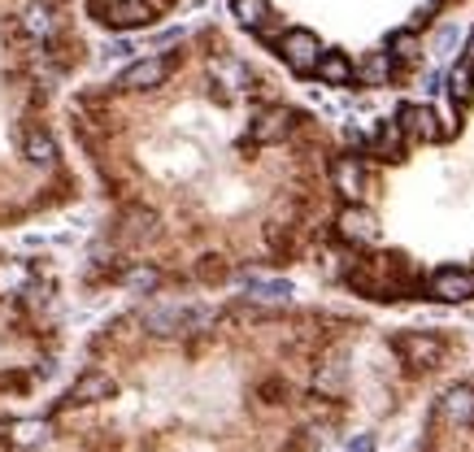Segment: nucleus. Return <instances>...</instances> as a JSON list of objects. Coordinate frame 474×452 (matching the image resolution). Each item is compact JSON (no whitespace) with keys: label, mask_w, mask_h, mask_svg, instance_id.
<instances>
[{"label":"nucleus","mask_w":474,"mask_h":452,"mask_svg":"<svg viewBox=\"0 0 474 452\" xmlns=\"http://www.w3.org/2000/svg\"><path fill=\"white\" fill-rule=\"evenodd\" d=\"M466 62H474V35L466 39Z\"/></svg>","instance_id":"obj_29"},{"label":"nucleus","mask_w":474,"mask_h":452,"mask_svg":"<svg viewBox=\"0 0 474 452\" xmlns=\"http://www.w3.org/2000/svg\"><path fill=\"white\" fill-rule=\"evenodd\" d=\"M244 291H248V300H262V305H287L296 296L287 279H244Z\"/></svg>","instance_id":"obj_10"},{"label":"nucleus","mask_w":474,"mask_h":452,"mask_svg":"<svg viewBox=\"0 0 474 452\" xmlns=\"http://www.w3.org/2000/svg\"><path fill=\"white\" fill-rule=\"evenodd\" d=\"M209 74H213V79H222V83H227V92H244V88H248V70H244L239 62H231V57L209 62Z\"/></svg>","instance_id":"obj_18"},{"label":"nucleus","mask_w":474,"mask_h":452,"mask_svg":"<svg viewBox=\"0 0 474 452\" xmlns=\"http://www.w3.org/2000/svg\"><path fill=\"white\" fill-rule=\"evenodd\" d=\"M448 96L453 105H466L474 96V62H457L448 70Z\"/></svg>","instance_id":"obj_16"},{"label":"nucleus","mask_w":474,"mask_h":452,"mask_svg":"<svg viewBox=\"0 0 474 452\" xmlns=\"http://www.w3.org/2000/svg\"><path fill=\"white\" fill-rule=\"evenodd\" d=\"M96 9L104 13V22H113V27H144L153 18L144 0H109V4H96Z\"/></svg>","instance_id":"obj_9"},{"label":"nucleus","mask_w":474,"mask_h":452,"mask_svg":"<svg viewBox=\"0 0 474 452\" xmlns=\"http://www.w3.org/2000/svg\"><path fill=\"white\" fill-rule=\"evenodd\" d=\"M318 79H322L327 88H348V83L357 79V70H353V62H348L344 53H322V62H318Z\"/></svg>","instance_id":"obj_13"},{"label":"nucleus","mask_w":474,"mask_h":452,"mask_svg":"<svg viewBox=\"0 0 474 452\" xmlns=\"http://www.w3.org/2000/svg\"><path fill=\"white\" fill-rule=\"evenodd\" d=\"M127 288L153 291V288H157V270H131V274H127Z\"/></svg>","instance_id":"obj_25"},{"label":"nucleus","mask_w":474,"mask_h":452,"mask_svg":"<svg viewBox=\"0 0 474 452\" xmlns=\"http://www.w3.org/2000/svg\"><path fill=\"white\" fill-rule=\"evenodd\" d=\"M179 35H183V31H162V35H157V39H153V44H174Z\"/></svg>","instance_id":"obj_28"},{"label":"nucleus","mask_w":474,"mask_h":452,"mask_svg":"<svg viewBox=\"0 0 474 452\" xmlns=\"http://www.w3.org/2000/svg\"><path fill=\"white\" fill-rule=\"evenodd\" d=\"M344 452H378V444H374V435H353L344 444Z\"/></svg>","instance_id":"obj_27"},{"label":"nucleus","mask_w":474,"mask_h":452,"mask_svg":"<svg viewBox=\"0 0 474 452\" xmlns=\"http://www.w3.org/2000/svg\"><path fill=\"white\" fill-rule=\"evenodd\" d=\"M336 226L348 244H374V239H378V222H374L370 209H362V205H348L336 218Z\"/></svg>","instance_id":"obj_3"},{"label":"nucleus","mask_w":474,"mask_h":452,"mask_svg":"<svg viewBox=\"0 0 474 452\" xmlns=\"http://www.w3.org/2000/svg\"><path fill=\"white\" fill-rule=\"evenodd\" d=\"M357 79L366 83V88H383L387 79H392V53H370L362 70H357Z\"/></svg>","instance_id":"obj_17"},{"label":"nucleus","mask_w":474,"mask_h":452,"mask_svg":"<svg viewBox=\"0 0 474 452\" xmlns=\"http://www.w3.org/2000/svg\"><path fill=\"white\" fill-rule=\"evenodd\" d=\"M431 296L444 300V305H462L474 296V270H462V265H444L431 274Z\"/></svg>","instance_id":"obj_2"},{"label":"nucleus","mask_w":474,"mask_h":452,"mask_svg":"<svg viewBox=\"0 0 474 452\" xmlns=\"http://www.w3.org/2000/svg\"><path fill=\"white\" fill-rule=\"evenodd\" d=\"M396 122L405 127V135H413V139H427V144H431V139H440V135H444L440 118H436V113H431L427 105H405V109L396 113Z\"/></svg>","instance_id":"obj_5"},{"label":"nucleus","mask_w":474,"mask_h":452,"mask_svg":"<svg viewBox=\"0 0 474 452\" xmlns=\"http://www.w3.org/2000/svg\"><path fill=\"white\" fill-rule=\"evenodd\" d=\"M462 39H466V31H462L457 22H444L440 31H436V39H431V57H436V62H448V57L462 48Z\"/></svg>","instance_id":"obj_19"},{"label":"nucleus","mask_w":474,"mask_h":452,"mask_svg":"<svg viewBox=\"0 0 474 452\" xmlns=\"http://www.w3.org/2000/svg\"><path fill=\"white\" fill-rule=\"evenodd\" d=\"M392 57H401V62H418V57H422L418 35H413V31H396V35H392Z\"/></svg>","instance_id":"obj_22"},{"label":"nucleus","mask_w":474,"mask_h":452,"mask_svg":"<svg viewBox=\"0 0 474 452\" xmlns=\"http://www.w3.org/2000/svg\"><path fill=\"white\" fill-rule=\"evenodd\" d=\"M48 439V426L44 422H18L13 426V444H44Z\"/></svg>","instance_id":"obj_23"},{"label":"nucleus","mask_w":474,"mask_h":452,"mask_svg":"<svg viewBox=\"0 0 474 452\" xmlns=\"http://www.w3.org/2000/svg\"><path fill=\"white\" fill-rule=\"evenodd\" d=\"M170 74V62L166 57H144V62L127 65V74H122V88H131V92H148V88H162Z\"/></svg>","instance_id":"obj_4"},{"label":"nucleus","mask_w":474,"mask_h":452,"mask_svg":"<svg viewBox=\"0 0 474 452\" xmlns=\"http://www.w3.org/2000/svg\"><path fill=\"white\" fill-rule=\"evenodd\" d=\"M287 130H292V113H287V109H266V113L253 122V139H257V144H279Z\"/></svg>","instance_id":"obj_12"},{"label":"nucleus","mask_w":474,"mask_h":452,"mask_svg":"<svg viewBox=\"0 0 474 452\" xmlns=\"http://www.w3.org/2000/svg\"><path fill=\"white\" fill-rule=\"evenodd\" d=\"M396 353L405 356L409 365H431V361H440L444 356V344L436 339V335L413 331V335H401V339H396Z\"/></svg>","instance_id":"obj_6"},{"label":"nucleus","mask_w":474,"mask_h":452,"mask_svg":"<svg viewBox=\"0 0 474 452\" xmlns=\"http://www.w3.org/2000/svg\"><path fill=\"white\" fill-rule=\"evenodd\" d=\"M279 53H283V62L292 65L296 74H318V62H322V44H318V35L313 31H287L279 39Z\"/></svg>","instance_id":"obj_1"},{"label":"nucleus","mask_w":474,"mask_h":452,"mask_svg":"<svg viewBox=\"0 0 474 452\" xmlns=\"http://www.w3.org/2000/svg\"><path fill=\"white\" fill-rule=\"evenodd\" d=\"M331 179H336V192L344 196V200H362V192H366V170H362V162L357 157H344V162H336V170H331Z\"/></svg>","instance_id":"obj_8"},{"label":"nucleus","mask_w":474,"mask_h":452,"mask_svg":"<svg viewBox=\"0 0 474 452\" xmlns=\"http://www.w3.org/2000/svg\"><path fill=\"white\" fill-rule=\"evenodd\" d=\"M231 13L239 18V27H262L270 18V4L266 0H231Z\"/></svg>","instance_id":"obj_21"},{"label":"nucleus","mask_w":474,"mask_h":452,"mask_svg":"<svg viewBox=\"0 0 474 452\" xmlns=\"http://www.w3.org/2000/svg\"><path fill=\"white\" fill-rule=\"evenodd\" d=\"M0 288H9V291L27 288V270L22 265H0Z\"/></svg>","instance_id":"obj_24"},{"label":"nucleus","mask_w":474,"mask_h":452,"mask_svg":"<svg viewBox=\"0 0 474 452\" xmlns=\"http://www.w3.org/2000/svg\"><path fill=\"white\" fill-rule=\"evenodd\" d=\"M440 418L448 426H474V388H448L440 400Z\"/></svg>","instance_id":"obj_7"},{"label":"nucleus","mask_w":474,"mask_h":452,"mask_svg":"<svg viewBox=\"0 0 474 452\" xmlns=\"http://www.w3.org/2000/svg\"><path fill=\"white\" fill-rule=\"evenodd\" d=\"M113 388H118V383H113L109 374H83V379L70 388V400H74V405H96V400H109Z\"/></svg>","instance_id":"obj_11"},{"label":"nucleus","mask_w":474,"mask_h":452,"mask_svg":"<svg viewBox=\"0 0 474 452\" xmlns=\"http://www.w3.org/2000/svg\"><path fill=\"white\" fill-rule=\"evenodd\" d=\"M22 31L31 35V39H48V35L57 31L53 9H48V4H27V9H22Z\"/></svg>","instance_id":"obj_15"},{"label":"nucleus","mask_w":474,"mask_h":452,"mask_svg":"<svg viewBox=\"0 0 474 452\" xmlns=\"http://www.w3.org/2000/svg\"><path fill=\"white\" fill-rule=\"evenodd\" d=\"M104 53H109V57H118V62H127V57H136V44H131V39H109V44H104Z\"/></svg>","instance_id":"obj_26"},{"label":"nucleus","mask_w":474,"mask_h":452,"mask_svg":"<svg viewBox=\"0 0 474 452\" xmlns=\"http://www.w3.org/2000/svg\"><path fill=\"white\" fill-rule=\"evenodd\" d=\"M22 157H27L31 165H44V170H48V165L57 162V144H53V135H48V130H31L27 144H22Z\"/></svg>","instance_id":"obj_14"},{"label":"nucleus","mask_w":474,"mask_h":452,"mask_svg":"<svg viewBox=\"0 0 474 452\" xmlns=\"http://www.w3.org/2000/svg\"><path fill=\"white\" fill-rule=\"evenodd\" d=\"M401 144H405V127H401V122H383V127L374 130V153L396 157V153H401Z\"/></svg>","instance_id":"obj_20"}]
</instances>
